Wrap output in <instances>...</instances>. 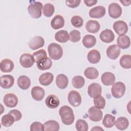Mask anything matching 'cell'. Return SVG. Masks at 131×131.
Returning a JSON list of instances; mask_svg holds the SVG:
<instances>
[{
	"label": "cell",
	"instance_id": "6da1fadb",
	"mask_svg": "<svg viewBox=\"0 0 131 131\" xmlns=\"http://www.w3.org/2000/svg\"><path fill=\"white\" fill-rule=\"evenodd\" d=\"M59 115L62 122L65 125H71L74 121L75 116L73 110L68 105H63L60 108Z\"/></svg>",
	"mask_w": 131,
	"mask_h": 131
},
{
	"label": "cell",
	"instance_id": "7a4b0ae2",
	"mask_svg": "<svg viewBox=\"0 0 131 131\" xmlns=\"http://www.w3.org/2000/svg\"><path fill=\"white\" fill-rule=\"evenodd\" d=\"M30 3V5L27 8L29 14L34 18L40 17L42 14L41 9L43 8L42 3L36 1H31Z\"/></svg>",
	"mask_w": 131,
	"mask_h": 131
},
{
	"label": "cell",
	"instance_id": "3957f363",
	"mask_svg": "<svg viewBox=\"0 0 131 131\" xmlns=\"http://www.w3.org/2000/svg\"><path fill=\"white\" fill-rule=\"evenodd\" d=\"M48 52L49 57L53 60H58L63 55V50L61 47L58 43H51L48 47Z\"/></svg>",
	"mask_w": 131,
	"mask_h": 131
},
{
	"label": "cell",
	"instance_id": "277c9868",
	"mask_svg": "<svg viewBox=\"0 0 131 131\" xmlns=\"http://www.w3.org/2000/svg\"><path fill=\"white\" fill-rule=\"evenodd\" d=\"M126 87L122 82H117L114 83L111 89V92L113 96L115 98H120L122 97L125 92Z\"/></svg>",
	"mask_w": 131,
	"mask_h": 131
},
{
	"label": "cell",
	"instance_id": "5b68a950",
	"mask_svg": "<svg viewBox=\"0 0 131 131\" xmlns=\"http://www.w3.org/2000/svg\"><path fill=\"white\" fill-rule=\"evenodd\" d=\"M69 103L74 107H77L81 103V97L78 92L76 91H70L68 96Z\"/></svg>",
	"mask_w": 131,
	"mask_h": 131
},
{
	"label": "cell",
	"instance_id": "8992f818",
	"mask_svg": "<svg viewBox=\"0 0 131 131\" xmlns=\"http://www.w3.org/2000/svg\"><path fill=\"white\" fill-rule=\"evenodd\" d=\"M88 115L89 119L94 122L100 121L103 117L102 112L100 108L95 106L90 107L88 110Z\"/></svg>",
	"mask_w": 131,
	"mask_h": 131
},
{
	"label": "cell",
	"instance_id": "52a82bcc",
	"mask_svg": "<svg viewBox=\"0 0 131 131\" xmlns=\"http://www.w3.org/2000/svg\"><path fill=\"white\" fill-rule=\"evenodd\" d=\"M34 59L33 55L29 53L22 54L19 58V62L20 65L25 68L31 67L34 63Z\"/></svg>",
	"mask_w": 131,
	"mask_h": 131
},
{
	"label": "cell",
	"instance_id": "ba28073f",
	"mask_svg": "<svg viewBox=\"0 0 131 131\" xmlns=\"http://www.w3.org/2000/svg\"><path fill=\"white\" fill-rule=\"evenodd\" d=\"M113 29L116 33L119 35H125L128 31L127 25L123 20L115 21L113 24Z\"/></svg>",
	"mask_w": 131,
	"mask_h": 131
},
{
	"label": "cell",
	"instance_id": "9c48e42d",
	"mask_svg": "<svg viewBox=\"0 0 131 131\" xmlns=\"http://www.w3.org/2000/svg\"><path fill=\"white\" fill-rule=\"evenodd\" d=\"M109 15L113 18H117L122 14V8L121 6L116 3H111L108 6Z\"/></svg>",
	"mask_w": 131,
	"mask_h": 131
},
{
	"label": "cell",
	"instance_id": "30bf717a",
	"mask_svg": "<svg viewBox=\"0 0 131 131\" xmlns=\"http://www.w3.org/2000/svg\"><path fill=\"white\" fill-rule=\"evenodd\" d=\"M3 102L6 106L12 108L17 105L18 103V98L15 94L8 93L4 96Z\"/></svg>",
	"mask_w": 131,
	"mask_h": 131
},
{
	"label": "cell",
	"instance_id": "8fae6325",
	"mask_svg": "<svg viewBox=\"0 0 131 131\" xmlns=\"http://www.w3.org/2000/svg\"><path fill=\"white\" fill-rule=\"evenodd\" d=\"M102 92V88L101 85L97 83H92L88 88V93L90 97L96 98L101 95Z\"/></svg>",
	"mask_w": 131,
	"mask_h": 131
},
{
	"label": "cell",
	"instance_id": "7c38bea8",
	"mask_svg": "<svg viewBox=\"0 0 131 131\" xmlns=\"http://www.w3.org/2000/svg\"><path fill=\"white\" fill-rule=\"evenodd\" d=\"M44 39L41 36H37L31 39L28 43V45L31 50H35L42 47L44 46Z\"/></svg>",
	"mask_w": 131,
	"mask_h": 131
},
{
	"label": "cell",
	"instance_id": "4fadbf2b",
	"mask_svg": "<svg viewBox=\"0 0 131 131\" xmlns=\"http://www.w3.org/2000/svg\"><path fill=\"white\" fill-rule=\"evenodd\" d=\"M106 10L104 7L98 6L92 8L89 11V15L92 18H101L105 14Z\"/></svg>",
	"mask_w": 131,
	"mask_h": 131
},
{
	"label": "cell",
	"instance_id": "5bb4252c",
	"mask_svg": "<svg viewBox=\"0 0 131 131\" xmlns=\"http://www.w3.org/2000/svg\"><path fill=\"white\" fill-rule=\"evenodd\" d=\"M1 86L3 89H9L11 88L14 83V78L11 75H4L0 78Z\"/></svg>",
	"mask_w": 131,
	"mask_h": 131
},
{
	"label": "cell",
	"instance_id": "9a60e30c",
	"mask_svg": "<svg viewBox=\"0 0 131 131\" xmlns=\"http://www.w3.org/2000/svg\"><path fill=\"white\" fill-rule=\"evenodd\" d=\"M120 49L117 45H112L109 46L106 50L107 57L112 60L116 59L120 55Z\"/></svg>",
	"mask_w": 131,
	"mask_h": 131
},
{
	"label": "cell",
	"instance_id": "2e32d148",
	"mask_svg": "<svg viewBox=\"0 0 131 131\" xmlns=\"http://www.w3.org/2000/svg\"><path fill=\"white\" fill-rule=\"evenodd\" d=\"M31 96L33 99L36 101H41L45 95V91L42 88L36 86L31 89Z\"/></svg>",
	"mask_w": 131,
	"mask_h": 131
},
{
	"label": "cell",
	"instance_id": "e0dca14e",
	"mask_svg": "<svg viewBox=\"0 0 131 131\" xmlns=\"http://www.w3.org/2000/svg\"><path fill=\"white\" fill-rule=\"evenodd\" d=\"M101 80L104 85L108 86L113 85L115 83L116 78L115 75L113 73L110 72H106L102 74L101 77Z\"/></svg>",
	"mask_w": 131,
	"mask_h": 131
},
{
	"label": "cell",
	"instance_id": "ac0fdd59",
	"mask_svg": "<svg viewBox=\"0 0 131 131\" xmlns=\"http://www.w3.org/2000/svg\"><path fill=\"white\" fill-rule=\"evenodd\" d=\"M100 38L104 42L110 43L114 40L115 35L111 30L106 29L100 33Z\"/></svg>",
	"mask_w": 131,
	"mask_h": 131
},
{
	"label": "cell",
	"instance_id": "d6986e66",
	"mask_svg": "<svg viewBox=\"0 0 131 131\" xmlns=\"http://www.w3.org/2000/svg\"><path fill=\"white\" fill-rule=\"evenodd\" d=\"M14 64L13 62L9 59L2 60L0 63V69L2 72L9 73L14 69Z\"/></svg>",
	"mask_w": 131,
	"mask_h": 131
},
{
	"label": "cell",
	"instance_id": "ffe728a7",
	"mask_svg": "<svg viewBox=\"0 0 131 131\" xmlns=\"http://www.w3.org/2000/svg\"><path fill=\"white\" fill-rule=\"evenodd\" d=\"M64 25V18L60 15H56L51 21V26L54 30H57L62 28Z\"/></svg>",
	"mask_w": 131,
	"mask_h": 131
},
{
	"label": "cell",
	"instance_id": "44dd1931",
	"mask_svg": "<svg viewBox=\"0 0 131 131\" xmlns=\"http://www.w3.org/2000/svg\"><path fill=\"white\" fill-rule=\"evenodd\" d=\"M117 46L119 48L126 49L128 48L130 45V40L129 37L126 35L119 36L117 40Z\"/></svg>",
	"mask_w": 131,
	"mask_h": 131
},
{
	"label": "cell",
	"instance_id": "7402d4cb",
	"mask_svg": "<svg viewBox=\"0 0 131 131\" xmlns=\"http://www.w3.org/2000/svg\"><path fill=\"white\" fill-rule=\"evenodd\" d=\"M45 103L47 106L50 108H57L60 103L58 98L54 95H50L46 99Z\"/></svg>",
	"mask_w": 131,
	"mask_h": 131
},
{
	"label": "cell",
	"instance_id": "603a6c76",
	"mask_svg": "<svg viewBox=\"0 0 131 131\" xmlns=\"http://www.w3.org/2000/svg\"><path fill=\"white\" fill-rule=\"evenodd\" d=\"M54 76L50 72H46L41 74L39 77V82L40 84L44 86L50 85L53 81Z\"/></svg>",
	"mask_w": 131,
	"mask_h": 131
},
{
	"label": "cell",
	"instance_id": "cb8c5ba5",
	"mask_svg": "<svg viewBox=\"0 0 131 131\" xmlns=\"http://www.w3.org/2000/svg\"><path fill=\"white\" fill-rule=\"evenodd\" d=\"M87 58L90 63L96 64L100 61L101 55L98 50L93 49L89 52L87 55Z\"/></svg>",
	"mask_w": 131,
	"mask_h": 131
},
{
	"label": "cell",
	"instance_id": "d4e9b609",
	"mask_svg": "<svg viewBox=\"0 0 131 131\" xmlns=\"http://www.w3.org/2000/svg\"><path fill=\"white\" fill-rule=\"evenodd\" d=\"M85 28L89 32L96 33L100 30V26L97 21L95 20H90L86 23Z\"/></svg>",
	"mask_w": 131,
	"mask_h": 131
},
{
	"label": "cell",
	"instance_id": "484cf974",
	"mask_svg": "<svg viewBox=\"0 0 131 131\" xmlns=\"http://www.w3.org/2000/svg\"><path fill=\"white\" fill-rule=\"evenodd\" d=\"M69 83L68 77L63 74H59L57 76L56 79V84L58 88L60 89H66Z\"/></svg>",
	"mask_w": 131,
	"mask_h": 131
},
{
	"label": "cell",
	"instance_id": "4316f807",
	"mask_svg": "<svg viewBox=\"0 0 131 131\" xmlns=\"http://www.w3.org/2000/svg\"><path fill=\"white\" fill-rule=\"evenodd\" d=\"M17 85L22 90H27L31 85L30 78L26 75L20 76L17 79Z\"/></svg>",
	"mask_w": 131,
	"mask_h": 131
},
{
	"label": "cell",
	"instance_id": "83f0119b",
	"mask_svg": "<svg viewBox=\"0 0 131 131\" xmlns=\"http://www.w3.org/2000/svg\"><path fill=\"white\" fill-rule=\"evenodd\" d=\"M36 66L37 68L40 70H47L51 68L52 61L50 58L47 57L37 62Z\"/></svg>",
	"mask_w": 131,
	"mask_h": 131
},
{
	"label": "cell",
	"instance_id": "f1b7e54d",
	"mask_svg": "<svg viewBox=\"0 0 131 131\" xmlns=\"http://www.w3.org/2000/svg\"><path fill=\"white\" fill-rule=\"evenodd\" d=\"M44 130L45 131H58L59 130V123L55 120H49L43 124Z\"/></svg>",
	"mask_w": 131,
	"mask_h": 131
},
{
	"label": "cell",
	"instance_id": "f546056e",
	"mask_svg": "<svg viewBox=\"0 0 131 131\" xmlns=\"http://www.w3.org/2000/svg\"><path fill=\"white\" fill-rule=\"evenodd\" d=\"M96 43V37L90 34L85 35L82 39L83 45L86 48H91L94 47Z\"/></svg>",
	"mask_w": 131,
	"mask_h": 131
},
{
	"label": "cell",
	"instance_id": "4dcf8cb0",
	"mask_svg": "<svg viewBox=\"0 0 131 131\" xmlns=\"http://www.w3.org/2000/svg\"><path fill=\"white\" fill-rule=\"evenodd\" d=\"M116 128L119 130H125L126 129L129 125L128 120L124 117H119L115 123Z\"/></svg>",
	"mask_w": 131,
	"mask_h": 131
},
{
	"label": "cell",
	"instance_id": "1f68e13d",
	"mask_svg": "<svg viewBox=\"0 0 131 131\" xmlns=\"http://www.w3.org/2000/svg\"><path fill=\"white\" fill-rule=\"evenodd\" d=\"M55 39L56 40L61 43L67 42L69 39L68 31L64 30L57 31L55 34Z\"/></svg>",
	"mask_w": 131,
	"mask_h": 131
},
{
	"label": "cell",
	"instance_id": "d6a6232c",
	"mask_svg": "<svg viewBox=\"0 0 131 131\" xmlns=\"http://www.w3.org/2000/svg\"><path fill=\"white\" fill-rule=\"evenodd\" d=\"M84 74L88 79H94L98 76L99 72L95 68L89 67L84 70Z\"/></svg>",
	"mask_w": 131,
	"mask_h": 131
},
{
	"label": "cell",
	"instance_id": "836d02e7",
	"mask_svg": "<svg viewBox=\"0 0 131 131\" xmlns=\"http://www.w3.org/2000/svg\"><path fill=\"white\" fill-rule=\"evenodd\" d=\"M115 123V117L111 114H106L102 121L103 125L106 128H111Z\"/></svg>",
	"mask_w": 131,
	"mask_h": 131
},
{
	"label": "cell",
	"instance_id": "e575fe53",
	"mask_svg": "<svg viewBox=\"0 0 131 131\" xmlns=\"http://www.w3.org/2000/svg\"><path fill=\"white\" fill-rule=\"evenodd\" d=\"M15 121L14 118L10 114L4 115L1 119L2 125L5 127H9L11 126Z\"/></svg>",
	"mask_w": 131,
	"mask_h": 131
},
{
	"label": "cell",
	"instance_id": "d590c367",
	"mask_svg": "<svg viewBox=\"0 0 131 131\" xmlns=\"http://www.w3.org/2000/svg\"><path fill=\"white\" fill-rule=\"evenodd\" d=\"M120 65L124 69H129L131 68V56L130 55H124L121 56L120 61Z\"/></svg>",
	"mask_w": 131,
	"mask_h": 131
},
{
	"label": "cell",
	"instance_id": "8d00e7d4",
	"mask_svg": "<svg viewBox=\"0 0 131 131\" xmlns=\"http://www.w3.org/2000/svg\"><path fill=\"white\" fill-rule=\"evenodd\" d=\"M72 83L74 88L76 89H80L84 86L85 84V80L83 77L77 75L73 78Z\"/></svg>",
	"mask_w": 131,
	"mask_h": 131
},
{
	"label": "cell",
	"instance_id": "74e56055",
	"mask_svg": "<svg viewBox=\"0 0 131 131\" xmlns=\"http://www.w3.org/2000/svg\"><path fill=\"white\" fill-rule=\"evenodd\" d=\"M55 11V8L53 5L50 3L45 4L42 8V12L46 17H51Z\"/></svg>",
	"mask_w": 131,
	"mask_h": 131
},
{
	"label": "cell",
	"instance_id": "f35d334b",
	"mask_svg": "<svg viewBox=\"0 0 131 131\" xmlns=\"http://www.w3.org/2000/svg\"><path fill=\"white\" fill-rule=\"evenodd\" d=\"M75 127L78 131H87L89 129L88 123L83 119L78 120L76 122Z\"/></svg>",
	"mask_w": 131,
	"mask_h": 131
},
{
	"label": "cell",
	"instance_id": "ab89813d",
	"mask_svg": "<svg viewBox=\"0 0 131 131\" xmlns=\"http://www.w3.org/2000/svg\"><path fill=\"white\" fill-rule=\"evenodd\" d=\"M93 102L95 106L100 109L104 108L106 104L105 99L101 95L94 98L93 99Z\"/></svg>",
	"mask_w": 131,
	"mask_h": 131
},
{
	"label": "cell",
	"instance_id": "60d3db41",
	"mask_svg": "<svg viewBox=\"0 0 131 131\" xmlns=\"http://www.w3.org/2000/svg\"><path fill=\"white\" fill-rule=\"evenodd\" d=\"M33 56L34 57L35 62L36 63L39 60L47 57V54L46 52L44 50L41 49L35 52L33 54Z\"/></svg>",
	"mask_w": 131,
	"mask_h": 131
},
{
	"label": "cell",
	"instance_id": "b9f144b4",
	"mask_svg": "<svg viewBox=\"0 0 131 131\" xmlns=\"http://www.w3.org/2000/svg\"><path fill=\"white\" fill-rule=\"evenodd\" d=\"M72 25L75 28H80L83 26V20L82 18L78 15L73 16L71 19Z\"/></svg>",
	"mask_w": 131,
	"mask_h": 131
},
{
	"label": "cell",
	"instance_id": "7bdbcfd3",
	"mask_svg": "<svg viewBox=\"0 0 131 131\" xmlns=\"http://www.w3.org/2000/svg\"><path fill=\"white\" fill-rule=\"evenodd\" d=\"M69 39L70 40L73 42H76L79 41L81 39L80 32L77 30H73L70 32Z\"/></svg>",
	"mask_w": 131,
	"mask_h": 131
},
{
	"label": "cell",
	"instance_id": "ee69618b",
	"mask_svg": "<svg viewBox=\"0 0 131 131\" xmlns=\"http://www.w3.org/2000/svg\"><path fill=\"white\" fill-rule=\"evenodd\" d=\"M31 131H43L44 130L43 124L40 122L35 121L32 123L30 125Z\"/></svg>",
	"mask_w": 131,
	"mask_h": 131
},
{
	"label": "cell",
	"instance_id": "f6af8a7d",
	"mask_svg": "<svg viewBox=\"0 0 131 131\" xmlns=\"http://www.w3.org/2000/svg\"><path fill=\"white\" fill-rule=\"evenodd\" d=\"M9 113L11 114L13 116L15 119V121H19L22 117V115L21 112L17 110L14 109V110H11Z\"/></svg>",
	"mask_w": 131,
	"mask_h": 131
},
{
	"label": "cell",
	"instance_id": "bcb514c9",
	"mask_svg": "<svg viewBox=\"0 0 131 131\" xmlns=\"http://www.w3.org/2000/svg\"><path fill=\"white\" fill-rule=\"evenodd\" d=\"M80 3H81L80 1H69V0L66 1V5L68 7L72 8H74L78 7Z\"/></svg>",
	"mask_w": 131,
	"mask_h": 131
},
{
	"label": "cell",
	"instance_id": "7dc6e473",
	"mask_svg": "<svg viewBox=\"0 0 131 131\" xmlns=\"http://www.w3.org/2000/svg\"><path fill=\"white\" fill-rule=\"evenodd\" d=\"M84 3L88 7H91L96 5L97 3V0H84Z\"/></svg>",
	"mask_w": 131,
	"mask_h": 131
},
{
	"label": "cell",
	"instance_id": "c3c4849f",
	"mask_svg": "<svg viewBox=\"0 0 131 131\" xmlns=\"http://www.w3.org/2000/svg\"><path fill=\"white\" fill-rule=\"evenodd\" d=\"M120 2L124 5V6H129L130 5V3H131V1H121Z\"/></svg>",
	"mask_w": 131,
	"mask_h": 131
},
{
	"label": "cell",
	"instance_id": "681fc988",
	"mask_svg": "<svg viewBox=\"0 0 131 131\" xmlns=\"http://www.w3.org/2000/svg\"><path fill=\"white\" fill-rule=\"evenodd\" d=\"M104 129L100 126H95L91 129V130H103Z\"/></svg>",
	"mask_w": 131,
	"mask_h": 131
}]
</instances>
